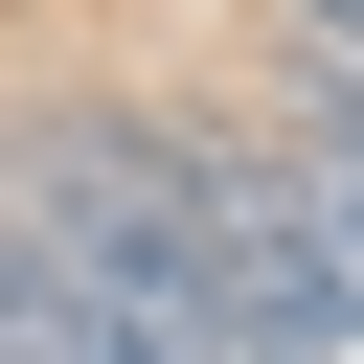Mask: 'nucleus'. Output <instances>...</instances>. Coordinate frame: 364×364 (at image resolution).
Listing matches in <instances>:
<instances>
[{"instance_id": "5", "label": "nucleus", "mask_w": 364, "mask_h": 364, "mask_svg": "<svg viewBox=\"0 0 364 364\" xmlns=\"http://www.w3.org/2000/svg\"><path fill=\"white\" fill-rule=\"evenodd\" d=\"M296 46H318V68H364V0H296Z\"/></svg>"}, {"instance_id": "2", "label": "nucleus", "mask_w": 364, "mask_h": 364, "mask_svg": "<svg viewBox=\"0 0 364 364\" xmlns=\"http://www.w3.org/2000/svg\"><path fill=\"white\" fill-rule=\"evenodd\" d=\"M182 250H205L228 364H364V318H341V273H318V228H296L273 136H182Z\"/></svg>"}, {"instance_id": "1", "label": "nucleus", "mask_w": 364, "mask_h": 364, "mask_svg": "<svg viewBox=\"0 0 364 364\" xmlns=\"http://www.w3.org/2000/svg\"><path fill=\"white\" fill-rule=\"evenodd\" d=\"M0 250L46 273L68 364H228L205 318V250H182V114H23L0 136Z\"/></svg>"}, {"instance_id": "4", "label": "nucleus", "mask_w": 364, "mask_h": 364, "mask_svg": "<svg viewBox=\"0 0 364 364\" xmlns=\"http://www.w3.org/2000/svg\"><path fill=\"white\" fill-rule=\"evenodd\" d=\"M0 364H68V318H46V273L0 250Z\"/></svg>"}, {"instance_id": "3", "label": "nucleus", "mask_w": 364, "mask_h": 364, "mask_svg": "<svg viewBox=\"0 0 364 364\" xmlns=\"http://www.w3.org/2000/svg\"><path fill=\"white\" fill-rule=\"evenodd\" d=\"M273 182H296V228H318L341 318H364V68H296V136H273Z\"/></svg>"}]
</instances>
